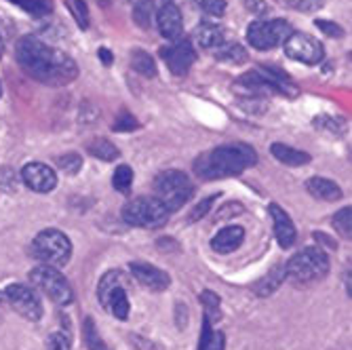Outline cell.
Listing matches in <instances>:
<instances>
[{"mask_svg": "<svg viewBox=\"0 0 352 350\" xmlns=\"http://www.w3.org/2000/svg\"><path fill=\"white\" fill-rule=\"evenodd\" d=\"M15 57L19 68L38 83L61 87L68 85L78 76L76 61L59 49L45 45L34 36H23L17 43Z\"/></svg>", "mask_w": 352, "mask_h": 350, "instance_id": "obj_1", "label": "cell"}, {"mask_svg": "<svg viewBox=\"0 0 352 350\" xmlns=\"http://www.w3.org/2000/svg\"><path fill=\"white\" fill-rule=\"evenodd\" d=\"M258 163V154L247 144L234 142L226 146H217L195 161V171L203 179H223L241 175L245 169Z\"/></svg>", "mask_w": 352, "mask_h": 350, "instance_id": "obj_2", "label": "cell"}, {"mask_svg": "<svg viewBox=\"0 0 352 350\" xmlns=\"http://www.w3.org/2000/svg\"><path fill=\"white\" fill-rule=\"evenodd\" d=\"M285 272L287 278H292L298 285H310L327 276L329 258L318 247H306L285 264Z\"/></svg>", "mask_w": 352, "mask_h": 350, "instance_id": "obj_3", "label": "cell"}, {"mask_svg": "<svg viewBox=\"0 0 352 350\" xmlns=\"http://www.w3.org/2000/svg\"><path fill=\"white\" fill-rule=\"evenodd\" d=\"M126 289H129V276H124L120 270H110L102 276L100 285H98V300L100 304L114 314L118 321H126L131 312V304H129V296H126Z\"/></svg>", "mask_w": 352, "mask_h": 350, "instance_id": "obj_4", "label": "cell"}, {"mask_svg": "<svg viewBox=\"0 0 352 350\" xmlns=\"http://www.w3.org/2000/svg\"><path fill=\"white\" fill-rule=\"evenodd\" d=\"M32 256L47 266H66L72 258V243L61 230L47 228L32 241Z\"/></svg>", "mask_w": 352, "mask_h": 350, "instance_id": "obj_5", "label": "cell"}, {"mask_svg": "<svg viewBox=\"0 0 352 350\" xmlns=\"http://www.w3.org/2000/svg\"><path fill=\"white\" fill-rule=\"evenodd\" d=\"M169 209L158 197H140L122 207V219L138 228H161L169 219Z\"/></svg>", "mask_w": 352, "mask_h": 350, "instance_id": "obj_6", "label": "cell"}, {"mask_svg": "<svg viewBox=\"0 0 352 350\" xmlns=\"http://www.w3.org/2000/svg\"><path fill=\"white\" fill-rule=\"evenodd\" d=\"M154 193H156L158 199L165 203L169 213H173L192 199V195H195V188H192V182L184 171L169 169V171H163V173L156 175Z\"/></svg>", "mask_w": 352, "mask_h": 350, "instance_id": "obj_7", "label": "cell"}, {"mask_svg": "<svg viewBox=\"0 0 352 350\" xmlns=\"http://www.w3.org/2000/svg\"><path fill=\"white\" fill-rule=\"evenodd\" d=\"M30 281L32 285H36L41 292H45L47 298H51L57 306H68L74 300L70 283L55 266H47V264L36 266L30 272Z\"/></svg>", "mask_w": 352, "mask_h": 350, "instance_id": "obj_8", "label": "cell"}, {"mask_svg": "<svg viewBox=\"0 0 352 350\" xmlns=\"http://www.w3.org/2000/svg\"><path fill=\"white\" fill-rule=\"evenodd\" d=\"M292 32H294L292 23L285 19L253 21L247 28V43L258 51H270L289 39Z\"/></svg>", "mask_w": 352, "mask_h": 350, "instance_id": "obj_9", "label": "cell"}, {"mask_svg": "<svg viewBox=\"0 0 352 350\" xmlns=\"http://www.w3.org/2000/svg\"><path fill=\"white\" fill-rule=\"evenodd\" d=\"M285 55L292 57L296 61H302L306 66H314V63H321L325 57V49L314 36L304 34V32H292L289 39L283 43Z\"/></svg>", "mask_w": 352, "mask_h": 350, "instance_id": "obj_10", "label": "cell"}, {"mask_svg": "<svg viewBox=\"0 0 352 350\" xmlns=\"http://www.w3.org/2000/svg\"><path fill=\"white\" fill-rule=\"evenodd\" d=\"M5 298H7V304L17 312L21 314L23 319L28 321H38L43 316V304H41V298L32 292L30 287L21 283H13L5 289Z\"/></svg>", "mask_w": 352, "mask_h": 350, "instance_id": "obj_11", "label": "cell"}, {"mask_svg": "<svg viewBox=\"0 0 352 350\" xmlns=\"http://www.w3.org/2000/svg\"><path fill=\"white\" fill-rule=\"evenodd\" d=\"M161 57L165 59L171 74L184 76L192 68V63L197 61V51L192 41H175L173 45L161 49Z\"/></svg>", "mask_w": 352, "mask_h": 350, "instance_id": "obj_12", "label": "cell"}, {"mask_svg": "<svg viewBox=\"0 0 352 350\" xmlns=\"http://www.w3.org/2000/svg\"><path fill=\"white\" fill-rule=\"evenodd\" d=\"M21 179L30 190H34V193H38V195H47V193H51V190H55V186H57L55 169L45 165V163H28L21 169Z\"/></svg>", "mask_w": 352, "mask_h": 350, "instance_id": "obj_13", "label": "cell"}, {"mask_svg": "<svg viewBox=\"0 0 352 350\" xmlns=\"http://www.w3.org/2000/svg\"><path fill=\"white\" fill-rule=\"evenodd\" d=\"M129 272L142 285V287H146L150 292H165L171 285V278L165 270L156 268L148 262H131Z\"/></svg>", "mask_w": 352, "mask_h": 350, "instance_id": "obj_14", "label": "cell"}, {"mask_svg": "<svg viewBox=\"0 0 352 350\" xmlns=\"http://www.w3.org/2000/svg\"><path fill=\"white\" fill-rule=\"evenodd\" d=\"M156 23H158V32H161L163 39L177 41L184 30V17H182L179 7L175 3L161 5V9L156 11Z\"/></svg>", "mask_w": 352, "mask_h": 350, "instance_id": "obj_15", "label": "cell"}, {"mask_svg": "<svg viewBox=\"0 0 352 350\" xmlns=\"http://www.w3.org/2000/svg\"><path fill=\"white\" fill-rule=\"evenodd\" d=\"M268 209H270V217L274 221V237H276L278 245L283 249L294 247V243L298 239V232H296V226H294L289 213H287L283 207H278L276 203H270Z\"/></svg>", "mask_w": 352, "mask_h": 350, "instance_id": "obj_16", "label": "cell"}, {"mask_svg": "<svg viewBox=\"0 0 352 350\" xmlns=\"http://www.w3.org/2000/svg\"><path fill=\"white\" fill-rule=\"evenodd\" d=\"M243 241H245V228H241V226H226V228H221L213 237L211 247L217 253H232V251H236L243 245Z\"/></svg>", "mask_w": 352, "mask_h": 350, "instance_id": "obj_17", "label": "cell"}, {"mask_svg": "<svg viewBox=\"0 0 352 350\" xmlns=\"http://www.w3.org/2000/svg\"><path fill=\"white\" fill-rule=\"evenodd\" d=\"M306 190L314 199H321V201H327V203L340 201L344 197L342 188L336 182L327 179V177H310L306 182Z\"/></svg>", "mask_w": 352, "mask_h": 350, "instance_id": "obj_18", "label": "cell"}, {"mask_svg": "<svg viewBox=\"0 0 352 350\" xmlns=\"http://www.w3.org/2000/svg\"><path fill=\"white\" fill-rule=\"evenodd\" d=\"M195 41L203 49H219L221 45H226V36H223V30L215 23H201L195 32Z\"/></svg>", "mask_w": 352, "mask_h": 350, "instance_id": "obj_19", "label": "cell"}, {"mask_svg": "<svg viewBox=\"0 0 352 350\" xmlns=\"http://www.w3.org/2000/svg\"><path fill=\"white\" fill-rule=\"evenodd\" d=\"M287 278V272H285V264H278L274 268H270V272L260 278L258 283L253 285V292L255 296H260V298H266V296H272L278 287H280V283Z\"/></svg>", "mask_w": 352, "mask_h": 350, "instance_id": "obj_20", "label": "cell"}, {"mask_svg": "<svg viewBox=\"0 0 352 350\" xmlns=\"http://www.w3.org/2000/svg\"><path fill=\"white\" fill-rule=\"evenodd\" d=\"M270 152H272V156L276 158V161H280L285 165H292V167H302V165L310 163V154L308 152L296 150V148L285 146V144H272Z\"/></svg>", "mask_w": 352, "mask_h": 350, "instance_id": "obj_21", "label": "cell"}, {"mask_svg": "<svg viewBox=\"0 0 352 350\" xmlns=\"http://www.w3.org/2000/svg\"><path fill=\"white\" fill-rule=\"evenodd\" d=\"M226 348V338H223L221 331L213 329V323L207 319H203V333L199 340V350H223Z\"/></svg>", "mask_w": 352, "mask_h": 350, "instance_id": "obj_22", "label": "cell"}, {"mask_svg": "<svg viewBox=\"0 0 352 350\" xmlns=\"http://www.w3.org/2000/svg\"><path fill=\"white\" fill-rule=\"evenodd\" d=\"M87 150H89L91 156L100 158V161H106V163L116 161V158L120 156V150H118L112 142H108L106 138H95V140L87 146Z\"/></svg>", "mask_w": 352, "mask_h": 350, "instance_id": "obj_23", "label": "cell"}, {"mask_svg": "<svg viewBox=\"0 0 352 350\" xmlns=\"http://www.w3.org/2000/svg\"><path fill=\"white\" fill-rule=\"evenodd\" d=\"M131 68L142 74V76H148V78H154L156 76V63H154V57L142 49H135L131 53Z\"/></svg>", "mask_w": 352, "mask_h": 350, "instance_id": "obj_24", "label": "cell"}, {"mask_svg": "<svg viewBox=\"0 0 352 350\" xmlns=\"http://www.w3.org/2000/svg\"><path fill=\"white\" fill-rule=\"evenodd\" d=\"M133 5V19L140 28H150L152 23V15H154V5L150 0H131Z\"/></svg>", "mask_w": 352, "mask_h": 350, "instance_id": "obj_25", "label": "cell"}, {"mask_svg": "<svg viewBox=\"0 0 352 350\" xmlns=\"http://www.w3.org/2000/svg\"><path fill=\"white\" fill-rule=\"evenodd\" d=\"M11 3H15L19 9L28 11L30 15H36V17L49 15L53 11V0H11Z\"/></svg>", "mask_w": 352, "mask_h": 350, "instance_id": "obj_26", "label": "cell"}, {"mask_svg": "<svg viewBox=\"0 0 352 350\" xmlns=\"http://www.w3.org/2000/svg\"><path fill=\"white\" fill-rule=\"evenodd\" d=\"M215 57L226 63H243L247 59V51L241 45H221L215 49Z\"/></svg>", "mask_w": 352, "mask_h": 350, "instance_id": "obj_27", "label": "cell"}, {"mask_svg": "<svg viewBox=\"0 0 352 350\" xmlns=\"http://www.w3.org/2000/svg\"><path fill=\"white\" fill-rule=\"evenodd\" d=\"M112 186L118 193H129L133 186V169L129 165H118L112 175Z\"/></svg>", "mask_w": 352, "mask_h": 350, "instance_id": "obj_28", "label": "cell"}, {"mask_svg": "<svg viewBox=\"0 0 352 350\" xmlns=\"http://www.w3.org/2000/svg\"><path fill=\"white\" fill-rule=\"evenodd\" d=\"M82 336H85V342L89 346V350H108L106 342L102 340L98 327H95V323L91 319L85 321V327H82Z\"/></svg>", "mask_w": 352, "mask_h": 350, "instance_id": "obj_29", "label": "cell"}, {"mask_svg": "<svg viewBox=\"0 0 352 350\" xmlns=\"http://www.w3.org/2000/svg\"><path fill=\"white\" fill-rule=\"evenodd\" d=\"M333 228L344 237V239H350V234H352V209L350 207H344V209H340L336 215H333Z\"/></svg>", "mask_w": 352, "mask_h": 350, "instance_id": "obj_30", "label": "cell"}, {"mask_svg": "<svg viewBox=\"0 0 352 350\" xmlns=\"http://www.w3.org/2000/svg\"><path fill=\"white\" fill-rule=\"evenodd\" d=\"M201 302H203V306H205V316L211 321V323H215V321H219V298L213 294V292H209V289H205L203 294H201Z\"/></svg>", "mask_w": 352, "mask_h": 350, "instance_id": "obj_31", "label": "cell"}, {"mask_svg": "<svg viewBox=\"0 0 352 350\" xmlns=\"http://www.w3.org/2000/svg\"><path fill=\"white\" fill-rule=\"evenodd\" d=\"M57 167H59L63 173L74 175V173H78V171L82 169V158H80V154H74V152L63 154V156L57 158Z\"/></svg>", "mask_w": 352, "mask_h": 350, "instance_id": "obj_32", "label": "cell"}, {"mask_svg": "<svg viewBox=\"0 0 352 350\" xmlns=\"http://www.w3.org/2000/svg\"><path fill=\"white\" fill-rule=\"evenodd\" d=\"M112 129L118 131V133L135 131V129H140V120H138L133 114H129L126 110H122V112L116 116V120H114V124H112Z\"/></svg>", "mask_w": 352, "mask_h": 350, "instance_id": "obj_33", "label": "cell"}, {"mask_svg": "<svg viewBox=\"0 0 352 350\" xmlns=\"http://www.w3.org/2000/svg\"><path fill=\"white\" fill-rule=\"evenodd\" d=\"M68 9H70L74 21H76L82 30H87V28H89V9H87V3H85V0H68Z\"/></svg>", "mask_w": 352, "mask_h": 350, "instance_id": "obj_34", "label": "cell"}, {"mask_svg": "<svg viewBox=\"0 0 352 350\" xmlns=\"http://www.w3.org/2000/svg\"><path fill=\"white\" fill-rule=\"evenodd\" d=\"M195 3L213 17H221L226 13V0H195Z\"/></svg>", "mask_w": 352, "mask_h": 350, "instance_id": "obj_35", "label": "cell"}, {"mask_svg": "<svg viewBox=\"0 0 352 350\" xmlns=\"http://www.w3.org/2000/svg\"><path fill=\"white\" fill-rule=\"evenodd\" d=\"M45 350H72V346H70V338H68L66 333H61V331L51 333V336H49V340H47Z\"/></svg>", "mask_w": 352, "mask_h": 350, "instance_id": "obj_36", "label": "cell"}, {"mask_svg": "<svg viewBox=\"0 0 352 350\" xmlns=\"http://www.w3.org/2000/svg\"><path fill=\"white\" fill-rule=\"evenodd\" d=\"M219 195H213V197H209V199H205V201H201L195 209H192V213H190V221H199V219H203L209 211H211V207H213V203H215V199H217Z\"/></svg>", "mask_w": 352, "mask_h": 350, "instance_id": "obj_37", "label": "cell"}, {"mask_svg": "<svg viewBox=\"0 0 352 350\" xmlns=\"http://www.w3.org/2000/svg\"><path fill=\"white\" fill-rule=\"evenodd\" d=\"M287 5L302 11V13H310V11H316L321 9L323 0H287Z\"/></svg>", "mask_w": 352, "mask_h": 350, "instance_id": "obj_38", "label": "cell"}, {"mask_svg": "<svg viewBox=\"0 0 352 350\" xmlns=\"http://www.w3.org/2000/svg\"><path fill=\"white\" fill-rule=\"evenodd\" d=\"M314 23H316V28H318V30L325 32V34H327V36H331V39H342V36H344V30H342L338 23H333V21L316 19Z\"/></svg>", "mask_w": 352, "mask_h": 350, "instance_id": "obj_39", "label": "cell"}, {"mask_svg": "<svg viewBox=\"0 0 352 350\" xmlns=\"http://www.w3.org/2000/svg\"><path fill=\"white\" fill-rule=\"evenodd\" d=\"M0 188H3L5 193H15L17 177H15L13 169H0Z\"/></svg>", "mask_w": 352, "mask_h": 350, "instance_id": "obj_40", "label": "cell"}, {"mask_svg": "<svg viewBox=\"0 0 352 350\" xmlns=\"http://www.w3.org/2000/svg\"><path fill=\"white\" fill-rule=\"evenodd\" d=\"M243 213V205L241 203H228L223 205L217 213H215V221H223L228 217H234V215H241Z\"/></svg>", "mask_w": 352, "mask_h": 350, "instance_id": "obj_41", "label": "cell"}, {"mask_svg": "<svg viewBox=\"0 0 352 350\" xmlns=\"http://www.w3.org/2000/svg\"><path fill=\"white\" fill-rule=\"evenodd\" d=\"M100 59H102V63H104V66H110V63L114 61V55H112V51L110 49H106V47H102L100 51Z\"/></svg>", "mask_w": 352, "mask_h": 350, "instance_id": "obj_42", "label": "cell"}, {"mask_svg": "<svg viewBox=\"0 0 352 350\" xmlns=\"http://www.w3.org/2000/svg\"><path fill=\"white\" fill-rule=\"evenodd\" d=\"M314 239H316V241H323V245H325V247H331V249H336V247H338V245H336V241H333V239H329V237H325L323 232H314Z\"/></svg>", "mask_w": 352, "mask_h": 350, "instance_id": "obj_43", "label": "cell"}, {"mask_svg": "<svg viewBox=\"0 0 352 350\" xmlns=\"http://www.w3.org/2000/svg\"><path fill=\"white\" fill-rule=\"evenodd\" d=\"M5 302H7V298H5V292H0V321H3V312H5Z\"/></svg>", "mask_w": 352, "mask_h": 350, "instance_id": "obj_44", "label": "cell"}, {"mask_svg": "<svg viewBox=\"0 0 352 350\" xmlns=\"http://www.w3.org/2000/svg\"><path fill=\"white\" fill-rule=\"evenodd\" d=\"M150 3H152V5H158V7H161V5H165V3H173V0H150Z\"/></svg>", "mask_w": 352, "mask_h": 350, "instance_id": "obj_45", "label": "cell"}, {"mask_svg": "<svg viewBox=\"0 0 352 350\" xmlns=\"http://www.w3.org/2000/svg\"><path fill=\"white\" fill-rule=\"evenodd\" d=\"M100 3V7H104V9H108L110 5H112V0H98Z\"/></svg>", "mask_w": 352, "mask_h": 350, "instance_id": "obj_46", "label": "cell"}, {"mask_svg": "<svg viewBox=\"0 0 352 350\" xmlns=\"http://www.w3.org/2000/svg\"><path fill=\"white\" fill-rule=\"evenodd\" d=\"M3 51H5V43H3V36H0V57H3Z\"/></svg>", "mask_w": 352, "mask_h": 350, "instance_id": "obj_47", "label": "cell"}, {"mask_svg": "<svg viewBox=\"0 0 352 350\" xmlns=\"http://www.w3.org/2000/svg\"><path fill=\"white\" fill-rule=\"evenodd\" d=\"M0 95H3V85H0Z\"/></svg>", "mask_w": 352, "mask_h": 350, "instance_id": "obj_48", "label": "cell"}]
</instances>
